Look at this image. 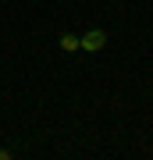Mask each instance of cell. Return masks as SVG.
Returning <instances> with one entry per match:
<instances>
[{"label": "cell", "instance_id": "1", "mask_svg": "<svg viewBox=\"0 0 153 160\" xmlns=\"http://www.w3.org/2000/svg\"><path fill=\"white\" fill-rule=\"evenodd\" d=\"M107 39H110L107 29H85V32H79V50H85V53H100L103 46H107Z\"/></svg>", "mask_w": 153, "mask_h": 160}, {"label": "cell", "instance_id": "2", "mask_svg": "<svg viewBox=\"0 0 153 160\" xmlns=\"http://www.w3.org/2000/svg\"><path fill=\"white\" fill-rule=\"evenodd\" d=\"M57 46H61V53H68V57L79 53V32H61V43Z\"/></svg>", "mask_w": 153, "mask_h": 160}, {"label": "cell", "instance_id": "3", "mask_svg": "<svg viewBox=\"0 0 153 160\" xmlns=\"http://www.w3.org/2000/svg\"><path fill=\"white\" fill-rule=\"evenodd\" d=\"M0 160H14V149H7V146H0Z\"/></svg>", "mask_w": 153, "mask_h": 160}]
</instances>
